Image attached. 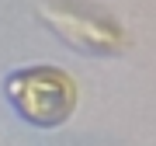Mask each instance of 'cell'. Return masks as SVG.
<instances>
[{
    "instance_id": "obj_1",
    "label": "cell",
    "mask_w": 156,
    "mask_h": 146,
    "mask_svg": "<svg viewBox=\"0 0 156 146\" xmlns=\"http://www.w3.org/2000/svg\"><path fill=\"white\" fill-rule=\"evenodd\" d=\"M4 94L24 122L38 129H56L76 111V80L59 66H24L4 80Z\"/></svg>"
},
{
    "instance_id": "obj_2",
    "label": "cell",
    "mask_w": 156,
    "mask_h": 146,
    "mask_svg": "<svg viewBox=\"0 0 156 146\" xmlns=\"http://www.w3.org/2000/svg\"><path fill=\"white\" fill-rule=\"evenodd\" d=\"M38 17L69 49H80L87 56H118L132 45L128 31L111 14L83 0H42Z\"/></svg>"
}]
</instances>
